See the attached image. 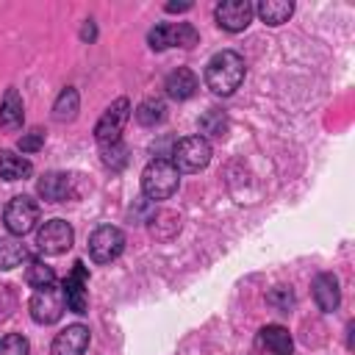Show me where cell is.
I'll list each match as a JSON object with an SVG mask.
<instances>
[{"label":"cell","mask_w":355,"mask_h":355,"mask_svg":"<svg viewBox=\"0 0 355 355\" xmlns=\"http://www.w3.org/2000/svg\"><path fill=\"white\" fill-rule=\"evenodd\" d=\"M244 72H247L244 69V58L236 50H219L205 64V86L214 94L227 97L244 83Z\"/></svg>","instance_id":"obj_1"},{"label":"cell","mask_w":355,"mask_h":355,"mask_svg":"<svg viewBox=\"0 0 355 355\" xmlns=\"http://www.w3.org/2000/svg\"><path fill=\"white\" fill-rule=\"evenodd\" d=\"M178 183H180V172L166 158L150 161L141 172V191L147 200H169L178 191Z\"/></svg>","instance_id":"obj_2"},{"label":"cell","mask_w":355,"mask_h":355,"mask_svg":"<svg viewBox=\"0 0 355 355\" xmlns=\"http://www.w3.org/2000/svg\"><path fill=\"white\" fill-rule=\"evenodd\" d=\"M28 308H31V316H33L36 324H53V322H58L64 316V311H67L64 288L55 286V283H50L44 288H33V297H31Z\"/></svg>","instance_id":"obj_3"},{"label":"cell","mask_w":355,"mask_h":355,"mask_svg":"<svg viewBox=\"0 0 355 355\" xmlns=\"http://www.w3.org/2000/svg\"><path fill=\"white\" fill-rule=\"evenodd\" d=\"M211 161V144L202 136H186L175 144L172 164L178 172H200Z\"/></svg>","instance_id":"obj_4"},{"label":"cell","mask_w":355,"mask_h":355,"mask_svg":"<svg viewBox=\"0 0 355 355\" xmlns=\"http://www.w3.org/2000/svg\"><path fill=\"white\" fill-rule=\"evenodd\" d=\"M147 42L153 50H166V47H194L200 42V33L189 22H164L155 25L147 33Z\"/></svg>","instance_id":"obj_5"},{"label":"cell","mask_w":355,"mask_h":355,"mask_svg":"<svg viewBox=\"0 0 355 355\" xmlns=\"http://www.w3.org/2000/svg\"><path fill=\"white\" fill-rule=\"evenodd\" d=\"M128 116H130V100H128V97H116V100L103 111V116L97 119V125H94V139H97L100 144H114V141H119Z\"/></svg>","instance_id":"obj_6"},{"label":"cell","mask_w":355,"mask_h":355,"mask_svg":"<svg viewBox=\"0 0 355 355\" xmlns=\"http://www.w3.org/2000/svg\"><path fill=\"white\" fill-rule=\"evenodd\" d=\"M3 222H6V227H8L11 236L31 233L36 227V222H39V205H36V200H31L25 194L11 197L8 205H6V211H3Z\"/></svg>","instance_id":"obj_7"},{"label":"cell","mask_w":355,"mask_h":355,"mask_svg":"<svg viewBox=\"0 0 355 355\" xmlns=\"http://www.w3.org/2000/svg\"><path fill=\"white\" fill-rule=\"evenodd\" d=\"M72 241H75V230L64 219H47L36 230V247L44 255H61L72 247Z\"/></svg>","instance_id":"obj_8"},{"label":"cell","mask_w":355,"mask_h":355,"mask_svg":"<svg viewBox=\"0 0 355 355\" xmlns=\"http://www.w3.org/2000/svg\"><path fill=\"white\" fill-rule=\"evenodd\" d=\"M125 250V233L114 225H103L89 236V255L97 263H111Z\"/></svg>","instance_id":"obj_9"},{"label":"cell","mask_w":355,"mask_h":355,"mask_svg":"<svg viewBox=\"0 0 355 355\" xmlns=\"http://www.w3.org/2000/svg\"><path fill=\"white\" fill-rule=\"evenodd\" d=\"M252 14H255V6L250 0H225L214 8V17H216V25L230 31V33H239L244 31L250 22H252Z\"/></svg>","instance_id":"obj_10"},{"label":"cell","mask_w":355,"mask_h":355,"mask_svg":"<svg viewBox=\"0 0 355 355\" xmlns=\"http://www.w3.org/2000/svg\"><path fill=\"white\" fill-rule=\"evenodd\" d=\"M86 286H89V269L83 266V261H75L72 263V272L67 275V280L61 286L69 311L86 313V308H89V291H86Z\"/></svg>","instance_id":"obj_11"},{"label":"cell","mask_w":355,"mask_h":355,"mask_svg":"<svg viewBox=\"0 0 355 355\" xmlns=\"http://www.w3.org/2000/svg\"><path fill=\"white\" fill-rule=\"evenodd\" d=\"M255 349L261 355H291L294 341H291V333L283 324H266L255 336Z\"/></svg>","instance_id":"obj_12"},{"label":"cell","mask_w":355,"mask_h":355,"mask_svg":"<svg viewBox=\"0 0 355 355\" xmlns=\"http://www.w3.org/2000/svg\"><path fill=\"white\" fill-rule=\"evenodd\" d=\"M89 347V327L86 324H69L61 333H55L50 344V355H83Z\"/></svg>","instance_id":"obj_13"},{"label":"cell","mask_w":355,"mask_h":355,"mask_svg":"<svg viewBox=\"0 0 355 355\" xmlns=\"http://www.w3.org/2000/svg\"><path fill=\"white\" fill-rule=\"evenodd\" d=\"M311 288H313V300H316L319 311L330 313V311L338 308V302H341V288H338V277H336L333 272H322V275H316Z\"/></svg>","instance_id":"obj_14"},{"label":"cell","mask_w":355,"mask_h":355,"mask_svg":"<svg viewBox=\"0 0 355 355\" xmlns=\"http://www.w3.org/2000/svg\"><path fill=\"white\" fill-rule=\"evenodd\" d=\"M22 119H25V108H22V97L17 89H6L3 100H0V128L14 133L22 128Z\"/></svg>","instance_id":"obj_15"},{"label":"cell","mask_w":355,"mask_h":355,"mask_svg":"<svg viewBox=\"0 0 355 355\" xmlns=\"http://www.w3.org/2000/svg\"><path fill=\"white\" fill-rule=\"evenodd\" d=\"M164 89H166V94H169L172 100H189V97H194V92H197V75H194L191 69H186V67H178V69H172V72L166 75Z\"/></svg>","instance_id":"obj_16"},{"label":"cell","mask_w":355,"mask_h":355,"mask_svg":"<svg viewBox=\"0 0 355 355\" xmlns=\"http://www.w3.org/2000/svg\"><path fill=\"white\" fill-rule=\"evenodd\" d=\"M69 189H72V180L64 175V172H47L39 178L36 183V191L42 200L47 202H64L69 197Z\"/></svg>","instance_id":"obj_17"},{"label":"cell","mask_w":355,"mask_h":355,"mask_svg":"<svg viewBox=\"0 0 355 355\" xmlns=\"http://www.w3.org/2000/svg\"><path fill=\"white\" fill-rule=\"evenodd\" d=\"M255 14L261 17V22L277 28V25L288 22V17L294 14V3H286V0H261L255 6Z\"/></svg>","instance_id":"obj_18"},{"label":"cell","mask_w":355,"mask_h":355,"mask_svg":"<svg viewBox=\"0 0 355 355\" xmlns=\"http://www.w3.org/2000/svg\"><path fill=\"white\" fill-rule=\"evenodd\" d=\"M33 166L28 158L11 153V150H0V178L3 180H25L31 178Z\"/></svg>","instance_id":"obj_19"},{"label":"cell","mask_w":355,"mask_h":355,"mask_svg":"<svg viewBox=\"0 0 355 355\" xmlns=\"http://www.w3.org/2000/svg\"><path fill=\"white\" fill-rule=\"evenodd\" d=\"M78 108H80V94H78V89L67 86V89H61V94L53 103V119L55 122H72L78 116Z\"/></svg>","instance_id":"obj_20"},{"label":"cell","mask_w":355,"mask_h":355,"mask_svg":"<svg viewBox=\"0 0 355 355\" xmlns=\"http://www.w3.org/2000/svg\"><path fill=\"white\" fill-rule=\"evenodd\" d=\"M25 261H28V247L19 239H14V236L0 239V269H14Z\"/></svg>","instance_id":"obj_21"},{"label":"cell","mask_w":355,"mask_h":355,"mask_svg":"<svg viewBox=\"0 0 355 355\" xmlns=\"http://www.w3.org/2000/svg\"><path fill=\"white\" fill-rule=\"evenodd\" d=\"M25 283L31 288H44L50 283H55V272L53 266H47L42 258H31L28 261V272H25Z\"/></svg>","instance_id":"obj_22"},{"label":"cell","mask_w":355,"mask_h":355,"mask_svg":"<svg viewBox=\"0 0 355 355\" xmlns=\"http://www.w3.org/2000/svg\"><path fill=\"white\" fill-rule=\"evenodd\" d=\"M164 116H166V105L161 100H144L136 108V122L144 125V128H153V125L164 122Z\"/></svg>","instance_id":"obj_23"},{"label":"cell","mask_w":355,"mask_h":355,"mask_svg":"<svg viewBox=\"0 0 355 355\" xmlns=\"http://www.w3.org/2000/svg\"><path fill=\"white\" fill-rule=\"evenodd\" d=\"M225 130H227V119H225V114H222V111L211 108V111H205V114L200 116V133L214 136V139H222V136H225ZM205 136H202V139H205Z\"/></svg>","instance_id":"obj_24"},{"label":"cell","mask_w":355,"mask_h":355,"mask_svg":"<svg viewBox=\"0 0 355 355\" xmlns=\"http://www.w3.org/2000/svg\"><path fill=\"white\" fill-rule=\"evenodd\" d=\"M103 150V164L111 166V169H122L128 164V147L122 141H114V144H100Z\"/></svg>","instance_id":"obj_25"},{"label":"cell","mask_w":355,"mask_h":355,"mask_svg":"<svg viewBox=\"0 0 355 355\" xmlns=\"http://www.w3.org/2000/svg\"><path fill=\"white\" fill-rule=\"evenodd\" d=\"M0 355H28V338L8 333L0 338Z\"/></svg>","instance_id":"obj_26"},{"label":"cell","mask_w":355,"mask_h":355,"mask_svg":"<svg viewBox=\"0 0 355 355\" xmlns=\"http://www.w3.org/2000/svg\"><path fill=\"white\" fill-rule=\"evenodd\" d=\"M42 144H44V133L39 128H33L31 133H22V139H19V150L22 153H36Z\"/></svg>","instance_id":"obj_27"},{"label":"cell","mask_w":355,"mask_h":355,"mask_svg":"<svg viewBox=\"0 0 355 355\" xmlns=\"http://www.w3.org/2000/svg\"><path fill=\"white\" fill-rule=\"evenodd\" d=\"M269 302H272V305H277L280 311H288V305H291V291L280 286V288H275V291L269 294Z\"/></svg>","instance_id":"obj_28"},{"label":"cell","mask_w":355,"mask_h":355,"mask_svg":"<svg viewBox=\"0 0 355 355\" xmlns=\"http://www.w3.org/2000/svg\"><path fill=\"white\" fill-rule=\"evenodd\" d=\"M191 8V3H166V11L172 14V11H189Z\"/></svg>","instance_id":"obj_29"},{"label":"cell","mask_w":355,"mask_h":355,"mask_svg":"<svg viewBox=\"0 0 355 355\" xmlns=\"http://www.w3.org/2000/svg\"><path fill=\"white\" fill-rule=\"evenodd\" d=\"M80 36H83V39H89V42L94 39V25H92V19H86V25H83V31H80Z\"/></svg>","instance_id":"obj_30"}]
</instances>
